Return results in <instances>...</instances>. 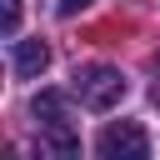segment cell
I'll list each match as a JSON object with an SVG mask.
<instances>
[{
    "mask_svg": "<svg viewBox=\"0 0 160 160\" xmlns=\"http://www.w3.org/2000/svg\"><path fill=\"white\" fill-rule=\"evenodd\" d=\"M125 75L115 70V65H85V70H75V100L85 105V110H115L120 100H125Z\"/></svg>",
    "mask_w": 160,
    "mask_h": 160,
    "instance_id": "1",
    "label": "cell"
},
{
    "mask_svg": "<svg viewBox=\"0 0 160 160\" xmlns=\"http://www.w3.org/2000/svg\"><path fill=\"white\" fill-rule=\"evenodd\" d=\"M95 150H100V160H145L150 155V135L135 120H110L95 135Z\"/></svg>",
    "mask_w": 160,
    "mask_h": 160,
    "instance_id": "2",
    "label": "cell"
},
{
    "mask_svg": "<svg viewBox=\"0 0 160 160\" xmlns=\"http://www.w3.org/2000/svg\"><path fill=\"white\" fill-rule=\"evenodd\" d=\"M10 65H15V75H20V80H35V75L50 65V45H45V40H15Z\"/></svg>",
    "mask_w": 160,
    "mask_h": 160,
    "instance_id": "3",
    "label": "cell"
},
{
    "mask_svg": "<svg viewBox=\"0 0 160 160\" xmlns=\"http://www.w3.org/2000/svg\"><path fill=\"white\" fill-rule=\"evenodd\" d=\"M30 115L40 120V130H50V125H70V105H65L60 90H40V95L30 100Z\"/></svg>",
    "mask_w": 160,
    "mask_h": 160,
    "instance_id": "4",
    "label": "cell"
},
{
    "mask_svg": "<svg viewBox=\"0 0 160 160\" xmlns=\"http://www.w3.org/2000/svg\"><path fill=\"white\" fill-rule=\"evenodd\" d=\"M0 30L15 40V30H20V0H0Z\"/></svg>",
    "mask_w": 160,
    "mask_h": 160,
    "instance_id": "5",
    "label": "cell"
},
{
    "mask_svg": "<svg viewBox=\"0 0 160 160\" xmlns=\"http://www.w3.org/2000/svg\"><path fill=\"white\" fill-rule=\"evenodd\" d=\"M80 5H85V0H60V15H75Z\"/></svg>",
    "mask_w": 160,
    "mask_h": 160,
    "instance_id": "6",
    "label": "cell"
},
{
    "mask_svg": "<svg viewBox=\"0 0 160 160\" xmlns=\"http://www.w3.org/2000/svg\"><path fill=\"white\" fill-rule=\"evenodd\" d=\"M155 105H160V55H155Z\"/></svg>",
    "mask_w": 160,
    "mask_h": 160,
    "instance_id": "7",
    "label": "cell"
}]
</instances>
